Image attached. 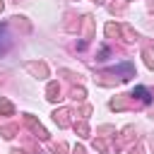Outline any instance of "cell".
<instances>
[{"label": "cell", "mask_w": 154, "mask_h": 154, "mask_svg": "<svg viewBox=\"0 0 154 154\" xmlns=\"http://www.w3.org/2000/svg\"><path fill=\"white\" fill-rule=\"evenodd\" d=\"M132 94H137V96H140L144 103H149V101H152V96H149V91H147L144 87H135V91H132Z\"/></svg>", "instance_id": "6da1fadb"}]
</instances>
